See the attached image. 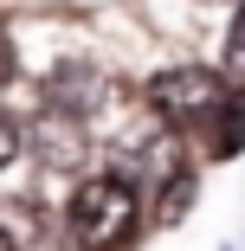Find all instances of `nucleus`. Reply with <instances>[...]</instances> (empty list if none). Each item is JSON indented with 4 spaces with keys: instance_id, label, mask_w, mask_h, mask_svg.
<instances>
[{
    "instance_id": "nucleus-2",
    "label": "nucleus",
    "mask_w": 245,
    "mask_h": 251,
    "mask_svg": "<svg viewBox=\"0 0 245 251\" xmlns=\"http://www.w3.org/2000/svg\"><path fill=\"white\" fill-rule=\"evenodd\" d=\"M226 103V77L207 65H174L162 77H149V110L174 129H207Z\"/></svg>"
},
{
    "instance_id": "nucleus-9",
    "label": "nucleus",
    "mask_w": 245,
    "mask_h": 251,
    "mask_svg": "<svg viewBox=\"0 0 245 251\" xmlns=\"http://www.w3.org/2000/svg\"><path fill=\"white\" fill-rule=\"evenodd\" d=\"M0 251H20V245H13V232H7V226H0Z\"/></svg>"
},
{
    "instance_id": "nucleus-8",
    "label": "nucleus",
    "mask_w": 245,
    "mask_h": 251,
    "mask_svg": "<svg viewBox=\"0 0 245 251\" xmlns=\"http://www.w3.org/2000/svg\"><path fill=\"white\" fill-rule=\"evenodd\" d=\"M13 77V45H7V26H0V84Z\"/></svg>"
},
{
    "instance_id": "nucleus-5",
    "label": "nucleus",
    "mask_w": 245,
    "mask_h": 251,
    "mask_svg": "<svg viewBox=\"0 0 245 251\" xmlns=\"http://www.w3.org/2000/svg\"><path fill=\"white\" fill-rule=\"evenodd\" d=\"M187 200H193V174H168V187L155 193V219L162 226H181L187 219Z\"/></svg>"
},
{
    "instance_id": "nucleus-4",
    "label": "nucleus",
    "mask_w": 245,
    "mask_h": 251,
    "mask_svg": "<svg viewBox=\"0 0 245 251\" xmlns=\"http://www.w3.org/2000/svg\"><path fill=\"white\" fill-rule=\"evenodd\" d=\"M39 148H45V161H78L84 155V129H78V116L71 110H52V116H45L39 123Z\"/></svg>"
},
{
    "instance_id": "nucleus-6",
    "label": "nucleus",
    "mask_w": 245,
    "mask_h": 251,
    "mask_svg": "<svg viewBox=\"0 0 245 251\" xmlns=\"http://www.w3.org/2000/svg\"><path fill=\"white\" fill-rule=\"evenodd\" d=\"M226 77L245 84V7L232 13V32H226Z\"/></svg>"
},
{
    "instance_id": "nucleus-3",
    "label": "nucleus",
    "mask_w": 245,
    "mask_h": 251,
    "mask_svg": "<svg viewBox=\"0 0 245 251\" xmlns=\"http://www.w3.org/2000/svg\"><path fill=\"white\" fill-rule=\"evenodd\" d=\"M207 129H213V155H219V161L245 155V84L226 90V103H219V116H213Z\"/></svg>"
},
{
    "instance_id": "nucleus-1",
    "label": "nucleus",
    "mask_w": 245,
    "mask_h": 251,
    "mask_svg": "<svg viewBox=\"0 0 245 251\" xmlns=\"http://www.w3.org/2000/svg\"><path fill=\"white\" fill-rule=\"evenodd\" d=\"M65 226L84 251H123L136 232H142V193L129 174H90L78 180L71 206H65Z\"/></svg>"
},
{
    "instance_id": "nucleus-7",
    "label": "nucleus",
    "mask_w": 245,
    "mask_h": 251,
    "mask_svg": "<svg viewBox=\"0 0 245 251\" xmlns=\"http://www.w3.org/2000/svg\"><path fill=\"white\" fill-rule=\"evenodd\" d=\"M13 155H20V129L0 116V168H13Z\"/></svg>"
}]
</instances>
